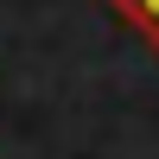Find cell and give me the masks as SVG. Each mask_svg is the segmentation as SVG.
Wrapping results in <instances>:
<instances>
[{"instance_id": "cell-1", "label": "cell", "mask_w": 159, "mask_h": 159, "mask_svg": "<svg viewBox=\"0 0 159 159\" xmlns=\"http://www.w3.org/2000/svg\"><path fill=\"white\" fill-rule=\"evenodd\" d=\"M115 7H121V13H127V19H134V25H140V32H147V38H153V45H159V0H115Z\"/></svg>"}]
</instances>
